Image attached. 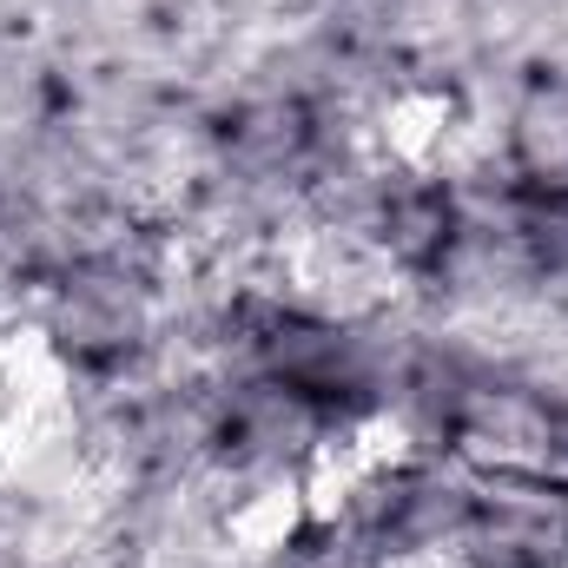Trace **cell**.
Segmentation results:
<instances>
[{
    "label": "cell",
    "instance_id": "cell-1",
    "mask_svg": "<svg viewBox=\"0 0 568 568\" xmlns=\"http://www.w3.org/2000/svg\"><path fill=\"white\" fill-rule=\"evenodd\" d=\"M390 278H397V258L377 239H357V232H337V225L297 232L284 245L291 297H304L311 311H331V317H357V311L384 304Z\"/></svg>",
    "mask_w": 568,
    "mask_h": 568
},
{
    "label": "cell",
    "instance_id": "cell-2",
    "mask_svg": "<svg viewBox=\"0 0 568 568\" xmlns=\"http://www.w3.org/2000/svg\"><path fill=\"white\" fill-rule=\"evenodd\" d=\"M297 529H311L304 496H297V476H291V483H258L252 496H239V503L225 509V549L245 556V562L278 556L284 542H297Z\"/></svg>",
    "mask_w": 568,
    "mask_h": 568
}]
</instances>
